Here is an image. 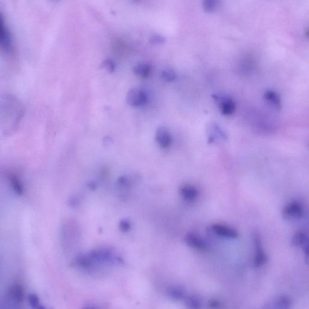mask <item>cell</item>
<instances>
[{"label":"cell","mask_w":309,"mask_h":309,"mask_svg":"<svg viewBox=\"0 0 309 309\" xmlns=\"http://www.w3.org/2000/svg\"><path fill=\"white\" fill-rule=\"evenodd\" d=\"M161 76L167 82H173L176 79L175 72L172 69H166L162 71Z\"/></svg>","instance_id":"2e32d148"},{"label":"cell","mask_w":309,"mask_h":309,"mask_svg":"<svg viewBox=\"0 0 309 309\" xmlns=\"http://www.w3.org/2000/svg\"><path fill=\"white\" fill-rule=\"evenodd\" d=\"M84 309H95L94 307H86Z\"/></svg>","instance_id":"603a6c76"},{"label":"cell","mask_w":309,"mask_h":309,"mask_svg":"<svg viewBox=\"0 0 309 309\" xmlns=\"http://www.w3.org/2000/svg\"><path fill=\"white\" fill-rule=\"evenodd\" d=\"M185 241L186 244L189 247L195 249V250L205 252L209 250L208 244L200 238L199 236H197L193 233H188L185 236Z\"/></svg>","instance_id":"8992f818"},{"label":"cell","mask_w":309,"mask_h":309,"mask_svg":"<svg viewBox=\"0 0 309 309\" xmlns=\"http://www.w3.org/2000/svg\"><path fill=\"white\" fill-rule=\"evenodd\" d=\"M304 211L301 204L298 202L288 203L284 207L283 215L287 220H298L302 217Z\"/></svg>","instance_id":"277c9868"},{"label":"cell","mask_w":309,"mask_h":309,"mask_svg":"<svg viewBox=\"0 0 309 309\" xmlns=\"http://www.w3.org/2000/svg\"><path fill=\"white\" fill-rule=\"evenodd\" d=\"M264 98L266 100L271 101L276 109L278 110L281 109V103L280 98L275 92L272 91H266L265 94H264Z\"/></svg>","instance_id":"4fadbf2b"},{"label":"cell","mask_w":309,"mask_h":309,"mask_svg":"<svg viewBox=\"0 0 309 309\" xmlns=\"http://www.w3.org/2000/svg\"><path fill=\"white\" fill-rule=\"evenodd\" d=\"M150 42L152 44H162L164 43L165 39L160 35H154L150 39Z\"/></svg>","instance_id":"44dd1931"},{"label":"cell","mask_w":309,"mask_h":309,"mask_svg":"<svg viewBox=\"0 0 309 309\" xmlns=\"http://www.w3.org/2000/svg\"><path fill=\"white\" fill-rule=\"evenodd\" d=\"M185 303L186 307L188 309H201L202 308V303L196 296H189L186 297Z\"/></svg>","instance_id":"5bb4252c"},{"label":"cell","mask_w":309,"mask_h":309,"mask_svg":"<svg viewBox=\"0 0 309 309\" xmlns=\"http://www.w3.org/2000/svg\"><path fill=\"white\" fill-rule=\"evenodd\" d=\"M213 97L220 104L221 113L223 115L230 116L235 113L236 104L232 98L229 97H220L217 95H214Z\"/></svg>","instance_id":"5b68a950"},{"label":"cell","mask_w":309,"mask_h":309,"mask_svg":"<svg viewBox=\"0 0 309 309\" xmlns=\"http://www.w3.org/2000/svg\"><path fill=\"white\" fill-rule=\"evenodd\" d=\"M119 228L123 232H127L131 228L130 221L127 220H122L121 223H120Z\"/></svg>","instance_id":"ffe728a7"},{"label":"cell","mask_w":309,"mask_h":309,"mask_svg":"<svg viewBox=\"0 0 309 309\" xmlns=\"http://www.w3.org/2000/svg\"><path fill=\"white\" fill-rule=\"evenodd\" d=\"M152 68V65L149 63H139L133 67V72L137 76L146 79L151 76Z\"/></svg>","instance_id":"30bf717a"},{"label":"cell","mask_w":309,"mask_h":309,"mask_svg":"<svg viewBox=\"0 0 309 309\" xmlns=\"http://www.w3.org/2000/svg\"><path fill=\"white\" fill-rule=\"evenodd\" d=\"M169 295L174 299L181 300L185 298V292L181 288L174 287L169 290Z\"/></svg>","instance_id":"9a60e30c"},{"label":"cell","mask_w":309,"mask_h":309,"mask_svg":"<svg viewBox=\"0 0 309 309\" xmlns=\"http://www.w3.org/2000/svg\"><path fill=\"white\" fill-rule=\"evenodd\" d=\"M127 101L132 107H142L148 101V96L142 89L132 88L127 93Z\"/></svg>","instance_id":"7a4b0ae2"},{"label":"cell","mask_w":309,"mask_h":309,"mask_svg":"<svg viewBox=\"0 0 309 309\" xmlns=\"http://www.w3.org/2000/svg\"><path fill=\"white\" fill-rule=\"evenodd\" d=\"M156 140L161 148L167 149L172 144V136L167 129L164 127L159 128L156 133Z\"/></svg>","instance_id":"ba28073f"},{"label":"cell","mask_w":309,"mask_h":309,"mask_svg":"<svg viewBox=\"0 0 309 309\" xmlns=\"http://www.w3.org/2000/svg\"><path fill=\"white\" fill-rule=\"evenodd\" d=\"M180 194L185 200L193 202L199 196V191L193 185L185 184L180 188Z\"/></svg>","instance_id":"9c48e42d"},{"label":"cell","mask_w":309,"mask_h":309,"mask_svg":"<svg viewBox=\"0 0 309 309\" xmlns=\"http://www.w3.org/2000/svg\"><path fill=\"white\" fill-rule=\"evenodd\" d=\"M30 301H31L32 307L34 309H46L44 307V306L41 304L40 300H38L37 296L32 295L31 298H30Z\"/></svg>","instance_id":"d6986e66"},{"label":"cell","mask_w":309,"mask_h":309,"mask_svg":"<svg viewBox=\"0 0 309 309\" xmlns=\"http://www.w3.org/2000/svg\"><path fill=\"white\" fill-rule=\"evenodd\" d=\"M253 241L255 247V255L254 258V265L257 268L265 265L268 262V258L263 250L262 241L260 236L257 233H254Z\"/></svg>","instance_id":"3957f363"},{"label":"cell","mask_w":309,"mask_h":309,"mask_svg":"<svg viewBox=\"0 0 309 309\" xmlns=\"http://www.w3.org/2000/svg\"><path fill=\"white\" fill-rule=\"evenodd\" d=\"M211 305L212 306V308H218L219 306H220V303H219V302L217 301H212L211 303Z\"/></svg>","instance_id":"7402d4cb"},{"label":"cell","mask_w":309,"mask_h":309,"mask_svg":"<svg viewBox=\"0 0 309 309\" xmlns=\"http://www.w3.org/2000/svg\"><path fill=\"white\" fill-rule=\"evenodd\" d=\"M204 10L206 12H212L214 11L217 6V2L215 1H211V0H207L203 2Z\"/></svg>","instance_id":"ac0fdd59"},{"label":"cell","mask_w":309,"mask_h":309,"mask_svg":"<svg viewBox=\"0 0 309 309\" xmlns=\"http://www.w3.org/2000/svg\"><path fill=\"white\" fill-rule=\"evenodd\" d=\"M292 243L295 247H304L308 244L307 236L302 231H299L293 235Z\"/></svg>","instance_id":"7c38bea8"},{"label":"cell","mask_w":309,"mask_h":309,"mask_svg":"<svg viewBox=\"0 0 309 309\" xmlns=\"http://www.w3.org/2000/svg\"><path fill=\"white\" fill-rule=\"evenodd\" d=\"M0 50L7 55L14 52V43L10 30L0 15Z\"/></svg>","instance_id":"6da1fadb"},{"label":"cell","mask_w":309,"mask_h":309,"mask_svg":"<svg viewBox=\"0 0 309 309\" xmlns=\"http://www.w3.org/2000/svg\"><path fill=\"white\" fill-rule=\"evenodd\" d=\"M101 67L109 73H113L116 68L115 62L112 59H107L102 63Z\"/></svg>","instance_id":"e0dca14e"},{"label":"cell","mask_w":309,"mask_h":309,"mask_svg":"<svg viewBox=\"0 0 309 309\" xmlns=\"http://www.w3.org/2000/svg\"><path fill=\"white\" fill-rule=\"evenodd\" d=\"M212 230L216 235L227 239L238 238L239 234L235 229L223 224H214L212 226Z\"/></svg>","instance_id":"52a82bcc"},{"label":"cell","mask_w":309,"mask_h":309,"mask_svg":"<svg viewBox=\"0 0 309 309\" xmlns=\"http://www.w3.org/2000/svg\"><path fill=\"white\" fill-rule=\"evenodd\" d=\"M291 300L287 295H281L274 302L273 309H290Z\"/></svg>","instance_id":"8fae6325"}]
</instances>
